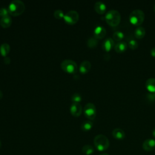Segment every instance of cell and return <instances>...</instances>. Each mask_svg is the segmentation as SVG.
I'll list each match as a JSON object with an SVG mask.
<instances>
[{
	"label": "cell",
	"instance_id": "cell-14",
	"mask_svg": "<svg viewBox=\"0 0 155 155\" xmlns=\"http://www.w3.org/2000/svg\"><path fill=\"white\" fill-rule=\"evenodd\" d=\"M91 63L88 61H82L79 66V71L82 74H85L89 71L91 68Z\"/></svg>",
	"mask_w": 155,
	"mask_h": 155
},
{
	"label": "cell",
	"instance_id": "cell-11",
	"mask_svg": "<svg viewBox=\"0 0 155 155\" xmlns=\"http://www.w3.org/2000/svg\"><path fill=\"white\" fill-rule=\"evenodd\" d=\"M102 47L103 50L105 51H110L113 48V47H114V40L111 38L105 39L102 44Z\"/></svg>",
	"mask_w": 155,
	"mask_h": 155
},
{
	"label": "cell",
	"instance_id": "cell-34",
	"mask_svg": "<svg viewBox=\"0 0 155 155\" xmlns=\"http://www.w3.org/2000/svg\"><path fill=\"white\" fill-rule=\"evenodd\" d=\"M153 9H154V12H155V4H154V8H153Z\"/></svg>",
	"mask_w": 155,
	"mask_h": 155
},
{
	"label": "cell",
	"instance_id": "cell-23",
	"mask_svg": "<svg viewBox=\"0 0 155 155\" xmlns=\"http://www.w3.org/2000/svg\"><path fill=\"white\" fill-rule=\"evenodd\" d=\"M124 38V34L121 31H116L113 35V38L114 41L120 42Z\"/></svg>",
	"mask_w": 155,
	"mask_h": 155
},
{
	"label": "cell",
	"instance_id": "cell-7",
	"mask_svg": "<svg viewBox=\"0 0 155 155\" xmlns=\"http://www.w3.org/2000/svg\"><path fill=\"white\" fill-rule=\"evenodd\" d=\"M84 113L86 117L90 120H93L96 115V108L95 105L92 103H87L84 108Z\"/></svg>",
	"mask_w": 155,
	"mask_h": 155
},
{
	"label": "cell",
	"instance_id": "cell-25",
	"mask_svg": "<svg viewBox=\"0 0 155 155\" xmlns=\"http://www.w3.org/2000/svg\"><path fill=\"white\" fill-rule=\"evenodd\" d=\"M71 99L73 101V102L79 103V102L82 100V97L80 94H79L78 93H75L72 95Z\"/></svg>",
	"mask_w": 155,
	"mask_h": 155
},
{
	"label": "cell",
	"instance_id": "cell-24",
	"mask_svg": "<svg viewBox=\"0 0 155 155\" xmlns=\"http://www.w3.org/2000/svg\"><path fill=\"white\" fill-rule=\"evenodd\" d=\"M128 47L131 49H132V50L137 49V47H138V43H137V42L135 39H130L128 41Z\"/></svg>",
	"mask_w": 155,
	"mask_h": 155
},
{
	"label": "cell",
	"instance_id": "cell-17",
	"mask_svg": "<svg viewBox=\"0 0 155 155\" xmlns=\"http://www.w3.org/2000/svg\"><path fill=\"white\" fill-rule=\"evenodd\" d=\"M12 21L10 16H7L3 17L0 20V24L4 28H7L10 27L12 24Z\"/></svg>",
	"mask_w": 155,
	"mask_h": 155
},
{
	"label": "cell",
	"instance_id": "cell-35",
	"mask_svg": "<svg viewBox=\"0 0 155 155\" xmlns=\"http://www.w3.org/2000/svg\"><path fill=\"white\" fill-rule=\"evenodd\" d=\"M1 142L0 141V148H1Z\"/></svg>",
	"mask_w": 155,
	"mask_h": 155
},
{
	"label": "cell",
	"instance_id": "cell-18",
	"mask_svg": "<svg viewBox=\"0 0 155 155\" xmlns=\"http://www.w3.org/2000/svg\"><path fill=\"white\" fill-rule=\"evenodd\" d=\"M134 33L137 39H142L145 35V30L142 27H138L135 29Z\"/></svg>",
	"mask_w": 155,
	"mask_h": 155
},
{
	"label": "cell",
	"instance_id": "cell-3",
	"mask_svg": "<svg viewBox=\"0 0 155 155\" xmlns=\"http://www.w3.org/2000/svg\"><path fill=\"white\" fill-rule=\"evenodd\" d=\"M94 144L98 151H104L108 148L110 142L105 135L98 134L94 138Z\"/></svg>",
	"mask_w": 155,
	"mask_h": 155
},
{
	"label": "cell",
	"instance_id": "cell-6",
	"mask_svg": "<svg viewBox=\"0 0 155 155\" xmlns=\"http://www.w3.org/2000/svg\"><path fill=\"white\" fill-rule=\"evenodd\" d=\"M79 13L75 10H70L67 12L64 16V21L69 25L74 24L79 20Z\"/></svg>",
	"mask_w": 155,
	"mask_h": 155
},
{
	"label": "cell",
	"instance_id": "cell-27",
	"mask_svg": "<svg viewBox=\"0 0 155 155\" xmlns=\"http://www.w3.org/2000/svg\"><path fill=\"white\" fill-rule=\"evenodd\" d=\"M7 16H9V12L8 11V9L5 8H0V17L3 18Z\"/></svg>",
	"mask_w": 155,
	"mask_h": 155
},
{
	"label": "cell",
	"instance_id": "cell-21",
	"mask_svg": "<svg viewBox=\"0 0 155 155\" xmlns=\"http://www.w3.org/2000/svg\"><path fill=\"white\" fill-rule=\"evenodd\" d=\"M97 43H98V39L96 38L94 36L89 38L87 42V46L91 48L95 47L97 45Z\"/></svg>",
	"mask_w": 155,
	"mask_h": 155
},
{
	"label": "cell",
	"instance_id": "cell-20",
	"mask_svg": "<svg viewBox=\"0 0 155 155\" xmlns=\"http://www.w3.org/2000/svg\"><path fill=\"white\" fill-rule=\"evenodd\" d=\"M10 45L7 43H4L1 45L0 47V52L1 55L5 56L10 51Z\"/></svg>",
	"mask_w": 155,
	"mask_h": 155
},
{
	"label": "cell",
	"instance_id": "cell-9",
	"mask_svg": "<svg viewBox=\"0 0 155 155\" xmlns=\"http://www.w3.org/2000/svg\"><path fill=\"white\" fill-rule=\"evenodd\" d=\"M143 149L146 151H151L155 149V139H147L142 144Z\"/></svg>",
	"mask_w": 155,
	"mask_h": 155
},
{
	"label": "cell",
	"instance_id": "cell-10",
	"mask_svg": "<svg viewBox=\"0 0 155 155\" xmlns=\"http://www.w3.org/2000/svg\"><path fill=\"white\" fill-rule=\"evenodd\" d=\"M106 35V30L102 25H97L94 30V36L97 39H102Z\"/></svg>",
	"mask_w": 155,
	"mask_h": 155
},
{
	"label": "cell",
	"instance_id": "cell-2",
	"mask_svg": "<svg viewBox=\"0 0 155 155\" xmlns=\"http://www.w3.org/2000/svg\"><path fill=\"white\" fill-rule=\"evenodd\" d=\"M7 9L9 14L13 16H18L24 12L25 5L21 0H13L8 5Z\"/></svg>",
	"mask_w": 155,
	"mask_h": 155
},
{
	"label": "cell",
	"instance_id": "cell-31",
	"mask_svg": "<svg viewBox=\"0 0 155 155\" xmlns=\"http://www.w3.org/2000/svg\"><path fill=\"white\" fill-rule=\"evenodd\" d=\"M152 135H153V137H154V139H155V128H154V129L153 130V131H152Z\"/></svg>",
	"mask_w": 155,
	"mask_h": 155
},
{
	"label": "cell",
	"instance_id": "cell-22",
	"mask_svg": "<svg viewBox=\"0 0 155 155\" xmlns=\"http://www.w3.org/2000/svg\"><path fill=\"white\" fill-rule=\"evenodd\" d=\"M82 153L86 155H91L94 153V148L90 145H85L82 147Z\"/></svg>",
	"mask_w": 155,
	"mask_h": 155
},
{
	"label": "cell",
	"instance_id": "cell-19",
	"mask_svg": "<svg viewBox=\"0 0 155 155\" xmlns=\"http://www.w3.org/2000/svg\"><path fill=\"white\" fill-rule=\"evenodd\" d=\"M93 126V122L91 120H87L84 121L82 123L81 128L82 131H88L90 130L92 128Z\"/></svg>",
	"mask_w": 155,
	"mask_h": 155
},
{
	"label": "cell",
	"instance_id": "cell-1",
	"mask_svg": "<svg viewBox=\"0 0 155 155\" xmlns=\"http://www.w3.org/2000/svg\"><path fill=\"white\" fill-rule=\"evenodd\" d=\"M105 19L109 25L111 27H116L119 24L121 16L117 10L111 9L107 12L105 15Z\"/></svg>",
	"mask_w": 155,
	"mask_h": 155
},
{
	"label": "cell",
	"instance_id": "cell-28",
	"mask_svg": "<svg viewBox=\"0 0 155 155\" xmlns=\"http://www.w3.org/2000/svg\"><path fill=\"white\" fill-rule=\"evenodd\" d=\"M147 98L150 101H153L155 100V93H150L147 94Z\"/></svg>",
	"mask_w": 155,
	"mask_h": 155
},
{
	"label": "cell",
	"instance_id": "cell-8",
	"mask_svg": "<svg viewBox=\"0 0 155 155\" xmlns=\"http://www.w3.org/2000/svg\"><path fill=\"white\" fill-rule=\"evenodd\" d=\"M82 106L79 103L72 102L70 107V111L73 116L75 117H78L82 113Z\"/></svg>",
	"mask_w": 155,
	"mask_h": 155
},
{
	"label": "cell",
	"instance_id": "cell-13",
	"mask_svg": "<svg viewBox=\"0 0 155 155\" xmlns=\"http://www.w3.org/2000/svg\"><path fill=\"white\" fill-rule=\"evenodd\" d=\"M113 137L117 140H122L125 137L124 131L120 128H115L112 131Z\"/></svg>",
	"mask_w": 155,
	"mask_h": 155
},
{
	"label": "cell",
	"instance_id": "cell-26",
	"mask_svg": "<svg viewBox=\"0 0 155 155\" xmlns=\"http://www.w3.org/2000/svg\"><path fill=\"white\" fill-rule=\"evenodd\" d=\"M54 16L56 18L59 19H61V18H64V12L62 10H60V9H58V10H56L54 12Z\"/></svg>",
	"mask_w": 155,
	"mask_h": 155
},
{
	"label": "cell",
	"instance_id": "cell-30",
	"mask_svg": "<svg viewBox=\"0 0 155 155\" xmlns=\"http://www.w3.org/2000/svg\"><path fill=\"white\" fill-rule=\"evenodd\" d=\"M4 63H5V64H9L10 62V58H8V57H5V58H4Z\"/></svg>",
	"mask_w": 155,
	"mask_h": 155
},
{
	"label": "cell",
	"instance_id": "cell-32",
	"mask_svg": "<svg viewBox=\"0 0 155 155\" xmlns=\"http://www.w3.org/2000/svg\"><path fill=\"white\" fill-rule=\"evenodd\" d=\"M2 96H3V94H2V92L0 90V99L2 97Z\"/></svg>",
	"mask_w": 155,
	"mask_h": 155
},
{
	"label": "cell",
	"instance_id": "cell-29",
	"mask_svg": "<svg viewBox=\"0 0 155 155\" xmlns=\"http://www.w3.org/2000/svg\"><path fill=\"white\" fill-rule=\"evenodd\" d=\"M150 54L152 56L155 57V47H153L150 50Z\"/></svg>",
	"mask_w": 155,
	"mask_h": 155
},
{
	"label": "cell",
	"instance_id": "cell-16",
	"mask_svg": "<svg viewBox=\"0 0 155 155\" xmlns=\"http://www.w3.org/2000/svg\"><path fill=\"white\" fill-rule=\"evenodd\" d=\"M145 87L150 93H155V78H150L145 82Z\"/></svg>",
	"mask_w": 155,
	"mask_h": 155
},
{
	"label": "cell",
	"instance_id": "cell-12",
	"mask_svg": "<svg viewBox=\"0 0 155 155\" xmlns=\"http://www.w3.org/2000/svg\"><path fill=\"white\" fill-rule=\"evenodd\" d=\"M94 8L95 11L100 14V15H102L104 14L106 10H107V7L106 5L102 1H97L94 4Z\"/></svg>",
	"mask_w": 155,
	"mask_h": 155
},
{
	"label": "cell",
	"instance_id": "cell-33",
	"mask_svg": "<svg viewBox=\"0 0 155 155\" xmlns=\"http://www.w3.org/2000/svg\"><path fill=\"white\" fill-rule=\"evenodd\" d=\"M99 155H109V154L108 153H102V154H101Z\"/></svg>",
	"mask_w": 155,
	"mask_h": 155
},
{
	"label": "cell",
	"instance_id": "cell-4",
	"mask_svg": "<svg viewBox=\"0 0 155 155\" xmlns=\"http://www.w3.org/2000/svg\"><path fill=\"white\" fill-rule=\"evenodd\" d=\"M145 19V15L142 10L140 9H136L133 10L129 16L130 22L134 25L139 26L143 22Z\"/></svg>",
	"mask_w": 155,
	"mask_h": 155
},
{
	"label": "cell",
	"instance_id": "cell-5",
	"mask_svg": "<svg viewBox=\"0 0 155 155\" xmlns=\"http://www.w3.org/2000/svg\"><path fill=\"white\" fill-rule=\"evenodd\" d=\"M61 68L66 73H75L78 70V65L73 60L65 59L61 63Z\"/></svg>",
	"mask_w": 155,
	"mask_h": 155
},
{
	"label": "cell",
	"instance_id": "cell-15",
	"mask_svg": "<svg viewBox=\"0 0 155 155\" xmlns=\"http://www.w3.org/2000/svg\"><path fill=\"white\" fill-rule=\"evenodd\" d=\"M114 50L118 53H122L127 50V44L124 41H120L116 43L114 47Z\"/></svg>",
	"mask_w": 155,
	"mask_h": 155
}]
</instances>
